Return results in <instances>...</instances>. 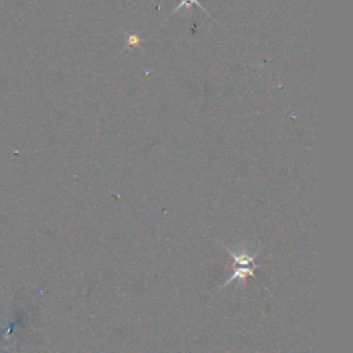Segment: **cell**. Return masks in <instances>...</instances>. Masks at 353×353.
<instances>
[{
    "label": "cell",
    "instance_id": "obj_1",
    "mask_svg": "<svg viewBox=\"0 0 353 353\" xmlns=\"http://www.w3.org/2000/svg\"><path fill=\"white\" fill-rule=\"evenodd\" d=\"M235 261V273L228 279L226 284H231L232 281L235 280H244L247 276H254V272H253V268L250 266L254 259L257 258L258 253H255L254 255H248L246 253H240V254H236V253H232L231 250H228Z\"/></svg>",
    "mask_w": 353,
    "mask_h": 353
}]
</instances>
